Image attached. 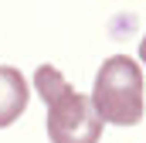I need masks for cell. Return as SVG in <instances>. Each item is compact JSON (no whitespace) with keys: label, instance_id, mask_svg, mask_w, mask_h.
Instances as JSON below:
<instances>
[{"label":"cell","instance_id":"cell-1","mask_svg":"<svg viewBox=\"0 0 146 143\" xmlns=\"http://www.w3.org/2000/svg\"><path fill=\"white\" fill-rule=\"evenodd\" d=\"M34 92L48 106V140L51 143H99L102 119L88 96L68 85V78L54 65H41L34 72Z\"/></svg>","mask_w":146,"mask_h":143},{"label":"cell","instance_id":"cell-2","mask_svg":"<svg viewBox=\"0 0 146 143\" xmlns=\"http://www.w3.org/2000/svg\"><path fill=\"white\" fill-rule=\"evenodd\" d=\"M92 106L109 126H136L143 119V72L136 58L112 55L102 61L92 89Z\"/></svg>","mask_w":146,"mask_h":143},{"label":"cell","instance_id":"cell-3","mask_svg":"<svg viewBox=\"0 0 146 143\" xmlns=\"http://www.w3.org/2000/svg\"><path fill=\"white\" fill-rule=\"evenodd\" d=\"M27 109V78L14 65H0V130L21 119Z\"/></svg>","mask_w":146,"mask_h":143},{"label":"cell","instance_id":"cell-4","mask_svg":"<svg viewBox=\"0 0 146 143\" xmlns=\"http://www.w3.org/2000/svg\"><path fill=\"white\" fill-rule=\"evenodd\" d=\"M139 61H143V65H146V37H143V41H139Z\"/></svg>","mask_w":146,"mask_h":143}]
</instances>
